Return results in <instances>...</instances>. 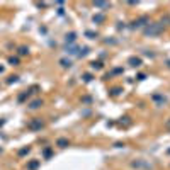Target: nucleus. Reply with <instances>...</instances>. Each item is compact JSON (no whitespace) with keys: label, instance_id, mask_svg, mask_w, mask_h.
<instances>
[{"label":"nucleus","instance_id":"obj_14","mask_svg":"<svg viewBox=\"0 0 170 170\" xmlns=\"http://www.w3.org/2000/svg\"><path fill=\"white\" fill-rule=\"evenodd\" d=\"M83 80H85V82H90L92 77H90V75H83Z\"/></svg>","mask_w":170,"mask_h":170},{"label":"nucleus","instance_id":"obj_9","mask_svg":"<svg viewBox=\"0 0 170 170\" xmlns=\"http://www.w3.org/2000/svg\"><path fill=\"white\" fill-rule=\"evenodd\" d=\"M90 65H92V68H95V70H100V68H102V63L100 61H92Z\"/></svg>","mask_w":170,"mask_h":170},{"label":"nucleus","instance_id":"obj_1","mask_svg":"<svg viewBox=\"0 0 170 170\" xmlns=\"http://www.w3.org/2000/svg\"><path fill=\"white\" fill-rule=\"evenodd\" d=\"M162 29H163L162 24H150L143 32H145V36H157V34L162 32Z\"/></svg>","mask_w":170,"mask_h":170},{"label":"nucleus","instance_id":"obj_8","mask_svg":"<svg viewBox=\"0 0 170 170\" xmlns=\"http://www.w3.org/2000/svg\"><path fill=\"white\" fill-rule=\"evenodd\" d=\"M60 63H61V66H65V68H68V66H72V63H70V60H60Z\"/></svg>","mask_w":170,"mask_h":170},{"label":"nucleus","instance_id":"obj_13","mask_svg":"<svg viewBox=\"0 0 170 170\" xmlns=\"http://www.w3.org/2000/svg\"><path fill=\"white\" fill-rule=\"evenodd\" d=\"M19 53H21V55H27V48H21Z\"/></svg>","mask_w":170,"mask_h":170},{"label":"nucleus","instance_id":"obj_12","mask_svg":"<svg viewBox=\"0 0 170 170\" xmlns=\"http://www.w3.org/2000/svg\"><path fill=\"white\" fill-rule=\"evenodd\" d=\"M121 94V89H112V95H119Z\"/></svg>","mask_w":170,"mask_h":170},{"label":"nucleus","instance_id":"obj_5","mask_svg":"<svg viewBox=\"0 0 170 170\" xmlns=\"http://www.w3.org/2000/svg\"><path fill=\"white\" fill-rule=\"evenodd\" d=\"M75 38H77V34H75V32L66 34V43H73V41H75Z\"/></svg>","mask_w":170,"mask_h":170},{"label":"nucleus","instance_id":"obj_4","mask_svg":"<svg viewBox=\"0 0 170 170\" xmlns=\"http://www.w3.org/2000/svg\"><path fill=\"white\" fill-rule=\"evenodd\" d=\"M41 126H43V123H41V121H36V123H31L29 128H31V129H38V128H41Z\"/></svg>","mask_w":170,"mask_h":170},{"label":"nucleus","instance_id":"obj_2","mask_svg":"<svg viewBox=\"0 0 170 170\" xmlns=\"http://www.w3.org/2000/svg\"><path fill=\"white\" fill-rule=\"evenodd\" d=\"M128 63H129L131 66H141V58H136V56H131L129 60H128Z\"/></svg>","mask_w":170,"mask_h":170},{"label":"nucleus","instance_id":"obj_11","mask_svg":"<svg viewBox=\"0 0 170 170\" xmlns=\"http://www.w3.org/2000/svg\"><path fill=\"white\" fill-rule=\"evenodd\" d=\"M95 7H100V9H104V7H109V4H106V2H95Z\"/></svg>","mask_w":170,"mask_h":170},{"label":"nucleus","instance_id":"obj_10","mask_svg":"<svg viewBox=\"0 0 170 170\" xmlns=\"http://www.w3.org/2000/svg\"><path fill=\"white\" fill-rule=\"evenodd\" d=\"M41 104H43L41 100H34V102H31V106H29V107H31V109H36V107H39Z\"/></svg>","mask_w":170,"mask_h":170},{"label":"nucleus","instance_id":"obj_15","mask_svg":"<svg viewBox=\"0 0 170 170\" xmlns=\"http://www.w3.org/2000/svg\"><path fill=\"white\" fill-rule=\"evenodd\" d=\"M145 78H146V75H145V73H140V75H138V80H145Z\"/></svg>","mask_w":170,"mask_h":170},{"label":"nucleus","instance_id":"obj_3","mask_svg":"<svg viewBox=\"0 0 170 170\" xmlns=\"http://www.w3.org/2000/svg\"><path fill=\"white\" fill-rule=\"evenodd\" d=\"M145 24H150L148 17H141V19H138V21L134 22V26H133V27H140V26H145Z\"/></svg>","mask_w":170,"mask_h":170},{"label":"nucleus","instance_id":"obj_7","mask_svg":"<svg viewBox=\"0 0 170 170\" xmlns=\"http://www.w3.org/2000/svg\"><path fill=\"white\" fill-rule=\"evenodd\" d=\"M58 146H61V148L68 146V140H65V138H61V140H58Z\"/></svg>","mask_w":170,"mask_h":170},{"label":"nucleus","instance_id":"obj_16","mask_svg":"<svg viewBox=\"0 0 170 170\" xmlns=\"http://www.w3.org/2000/svg\"><path fill=\"white\" fill-rule=\"evenodd\" d=\"M12 82H17V77H9V83H12Z\"/></svg>","mask_w":170,"mask_h":170},{"label":"nucleus","instance_id":"obj_17","mask_svg":"<svg viewBox=\"0 0 170 170\" xmlns=\"http://www.w3.org/2000/svg\"><path fill=\"white\" fill-rule=\"evenodd\" d=\"M36 167H38V162H32V163L29 165V168H36Z\"/></svg>","mask_w":170,"mask_h":170},{"label":"nucleus","instance_id":"obj_6","mask_svg":"<svg viewBox=\"0 0 170 170\" xmlns=\"http://www.w3.org/2000/svg\"><path fill=\"white\" fill-rule=\"evenodd\" d=\"M102 21H104V15H102V14H97V15H94V22H95V24L102 22Z\"/></svg>","mask_w":170,"mask_h":170}]
</instances>
